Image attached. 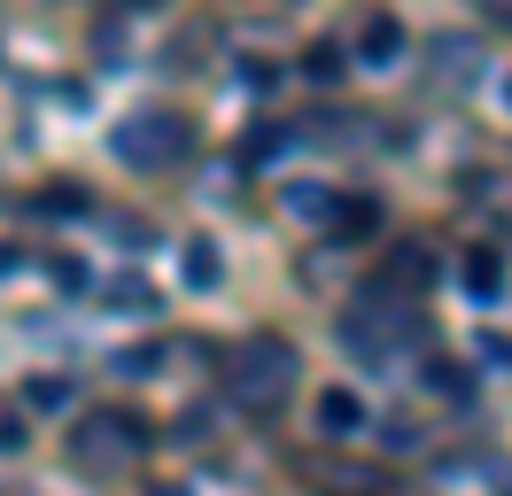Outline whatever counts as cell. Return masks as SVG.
Here are the masks:
<instances>
[{"label": "cell", "mask_w": 512, "mask_h": 496, "mask_svg": "<svg viewBox=\"0 0 512 496\" xmlns=\"http://www.w3.org/2000/svg\"><path fill=\"white\" fill-rule=\"evenodd\" d=\"M303 78H311V86H334V78H342V47H311V55H303Z\"/></svg>", "instance_id": "obj_13"}, {"label": "cell", "mask_w": 512, "mask_h": 496, "mask_svg": "<svg viewBox=\"0 0 512 496\" xmlns=\"http://www.w3.org/2000/svg\"><path fill=\"white\" fill-rule=\"evenodd\" d=\"M179 272H187V287H202V295H210V287L225 279V264H218V241H187Z\"/></svg>", "instance_id": "obj_9"}, {"label": "cell", "mask_w": 512, "mask_h": 496, "mask_svg": "<svg viewBox=\"0 0 512 496\" xmlns=\"http://www.w3.org/2000/svg\"><path fill=\"white\" fill-rule=\"evenodd\" d=\"M288 140H295L288 124H264V132H249V140H241V155H249V163H272V155L288 148Z\"/></svg>", "instance_id": "obj_11"}, {"label": "cell", "mask_w": 512, "mask_h": 496, "mask_svg": "<svg viewBox=\"0 0 512 496\" xmlns=\"http://www.w3.org/2000/svg\"><path fill=\"white\" fill-rule=\"evenodd\" d=\"M24 396H32L39 411H63V403H70V380H55V372H39V380L24 388Z\"/></svg>", "instance_id": "obj_14"}, {"label": "cell", "mask_w": 512, "mask_h": 496, "mask_svg": "<svg viewBox=\"0 0 512 496\" xmlns=\"http://www.w3.org/2000/svg\"><path fill=\"white\" fill-rule=\"evenodd\" d=\"M481 357H489V365H505V372H512V341H505V334H489V341H481Z\"/></svg>", "instance_id": "obj_18"}, {"label": "cell", "mask_w": 512, "mask_h": 496, "mask_svg": "<svg viewBox=\"0 0 512 496\" xmlns=\"http://www.w3.org/2000/svg\"><path fill=\"white\" fill-rule=\"evenodd\" d=\"M427 279H435V256H427V248H419V241L388 248V264H381V287H388V295H419Z\"/></svg>", "instance_id": "obj_5"}, {"label": "cell", "mask_w": 512, "mask_h": 496, "mask_svg": "<svg viewBox=\"0 0 512 496\" xmlns=\"http://www.w3.org/2000/svg\"><path fill=\"white\" fill-rule=\"evenodd\" d=\"M497 287H505L497 248H466V295H474V303H497Z\"/></svg>", "instance_id": "obj_8"}, {"label": "cell", "mask_w": 512, "mask_h": 496, "mask_svg": "<svg viewBox=\"0 0 512 496\" xmlns=\"http://www.w3.org/2000/svg\"><path fill=\"white\" fill-rule=\"evenodd\" d=\"M319 427L334 434V442H350V434H365V403H357L350 388H319Z\"/></svg>", "instance_id": "obj_6"}, {"label": "cell", "mask_w": 512, "mask_h": 496, "mask_svg": "<svg viewBox=\"0 0 512 496\" xmlns=\"http://www.w3.org/2000/svg\"><path fill=\"white\" fill-rule=\"evenodd\" d=\"M109 303H117V310H132V318H140V310H156V295H148L140 279H125V287H109Z\"/></svg>", "instance_id": "obj_15"}, {"label": "cell", "mask_w": 512, "mask_h": 496, "mask_svg": "<svg viewBox=\"0 0 512 496\" xmlns=\"http://www.w3.org/2000/svg\"><path fill=\"white\" fill-rule=\"evenodd\" d=\"M16 442H24V427H16V419H0V450H16Z\"/></svg>", "instance_id": "obj_19"}, {"label": "cell", "mask_w": 512, "mask_h": 496, "mask_svg": "<svg viewBox=\"0 0 512 496\" xmlns=\"http://www.w3.org/2000/svg\"><path fill=\"white\" fill-rule=\"evenodd\" d=\"M342 341H350L357 357H381V365H388L396 349H412V341H419V310H404L388 287H373V295L342 318Z\"/></svg>", "instance_id": "obj_1"}, {"label": "cell", "mask_w": 512, "mask_h": 496, "mask_svg": "<svg viewBox=\"0 0 512 496\" xmlns=\"http://www.w3.org/2000/svg\"><path fill=\"white\" fill-rule=\"evenodd\" d=\"M357 55L373 62V70H381V62H396V55H404V24H396L388 8H381V16H365V31H357Z\"/></svg>", "instance_id": "obj_7"}, {"label": "cell", "mask_w": 512, "mask_h": 496, "mask_svg": "<svg viewBox=\"0 0 512 496\" xmlns=\"http://www.w3.org/2000/svg\"><path fill=\"white\" fill-rule=\"evenodd\" d=\"M187 140H194V124H187V117L148 109V117H125V124H117V140H109V148L125 155L132 171H156V163H179V155H187Z\"/></svg>", "instance_id": "obj_3"}, {"label": "cell", "mask_w": 512, "mask_h": 496, "mask_svg": "<svg viewBox=\"0 0 512 496\" xmlns=\"http://www.w3.org/2000/svg\"><path fill=\"white\" fill-rule=\"evenodd\" d=\"M0 272H16V248H0Z\"/></svg>", "instance_id": "obj_20"}, {"label": "cell", "mask_w": 512, "mask_h": 496, "mask_svg": "<svg viewBox=\"0 0 512 496\" xmlns=\"http://www.w3.org/2000/svg\"><path fill=\"white\" fill-rule=\"evenodd\" d=\"M39 217H86L94 202H86V186H47V194H32Z\"/></svg>", "instance_id": "obj_10"}, {"label": "cell", "mask_w": 512, "mask_h": 496, "mask_svg": "<svg viewBox=\"0 0 512 496\" xmlns=\"http://www.w3.org/2000/svg\"><path fill=\"white\" fill-rule=\"evenodd\" d=\"M427 388H435V396H474V380L450 365V357H435V365H427Z\"/></svg>", "instance_id": "obj_12"}, {"label": "cell", "mask_w": 512, "mask_h": 496, "mask_svg": "<svg viewBox=\"0 0 512 496\" xmlns=\"http://www.w3.org/2000/svg\"><path fill=\"white\" fill-rule=\"evenodd\" d=\"M140 442H148V427H140V419H117V411H94V419H86V434H70L78 465H94V473H101V465H125Z\"/></svg>", "instance_id": "obj_4"}, {"label": "cell", "mask_w": 512, "mask_h": 496, "mask_svg": "<svg viewBox=\"0 0 512 496\" xmlns=\"http://www.w3.org/2000/svg\"><path fill=\"white\" fill-rule=\"evenodd\" d=\"M288 380H295V349L280 334H256L233 349V396L256 403V411H272V403L288 396Z\"/></svg>", "instance_id": "obj_2"}, {"label": "cell", "mask_w": 512, "mask_h": 496, "mask_svg": "<svg viewBox=\"0 0 512 496\" xmlns=\"http://www.w3.org/2000/svg\"><path fill=\"white\" fill-rule=\"evenodd\" d=\"M288 202H295V210H303V217H326V210H334V194H326V186H319V194H311V186H295Z\"/></svg>", "instance_id": "obj_16"}, {"label": "cell", "mask_w": 512, "mask_h": 496, "mask_svg": "<svg viewBox=\"0 0 512 496\" xmlns=\"http://www.w3.org/2000/svg\"><path fill=\"white\" fill-rule=\"evenodd\" d=\"M210 434V411H179V442H202Z\"/></svg>", "instance_id": "obj_17"}]
</instances>
